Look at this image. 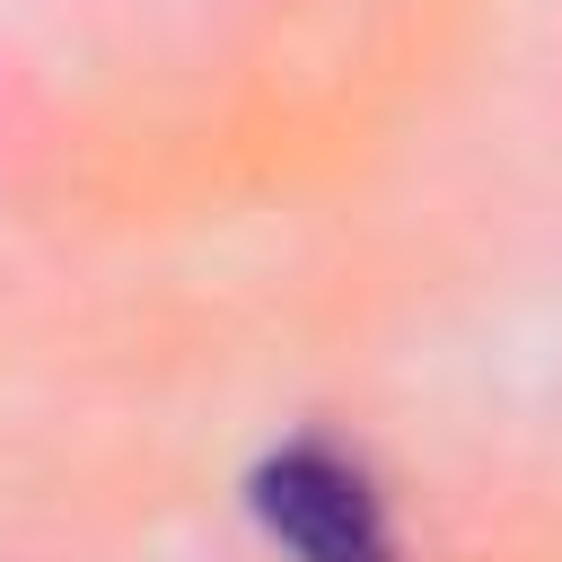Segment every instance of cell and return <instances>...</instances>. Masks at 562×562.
I'll use <instances>...</instances> for the list:
<instances>
[{"instance_id":"1","label":"cell","mask_w":562,"mask_h":562,"mask_svg":"<svg viewBox=\"0 0 562 562\" xmlns=\"http://www.w3.org/2000/svg\"><path fill=\"white\" fill-rule=\"evenodd\" d=\"M255 518L272 527V544H290L299 562H395V527L386 501L369 492V474L316 439L281 448L255 474Z\"/></svg>"}]
</instances>
